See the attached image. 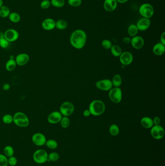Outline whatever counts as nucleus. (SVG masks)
<instances>
[{
	"instance_id": "obj_1",
	"label": "nucleus",
	"mask_w": 165,
	"mask_h": 166,
	"mask_svg": "<svg viewBox=\"0 0 165 166\" xmlns=\"http://www.w3.org/2000/svg\"><path fill=\"white\" fill-rule=\"evenodd\" d=\"M87 40V35L84 31L77 29L70 36V42L74 48L81 49L84 47Z\"/></svg>"
},
{
	"instance_id": "obj_2",
	"label": "nucleus",
	"mask_w": 165,
	"mask_h": 166,
	"mask_svg": "<svg viewBox=\"0 0 165 166\" xmlns=\"http://www.w3.org/2000/svg\"><path fill=\"white\" fill-rule=\"evenodd\" d=\"M106 107L104 102L101 100H96L91 103L89 110L91 114L94 116H99L104 113Z\"/></svg>"
},
{
	"instance_id": "obj_3",
	"label": "nucleus",
	"mask_w": 165,
	"mask_h": 166,
	"mask_svg": "<svg viewBox=\"0 0 165 166\" xmlns=\"http://www.w3.org/2000/svg\"><path fill=\"white\" fill-rule=\"evenodd\" d=\"M13 122L16 125L21 127H26L30 123L28 117L21 112L15 114L13 116Z\"/></svg>"
},
{
	"instance_id": "obj_4",
	"label": "nucleus",
	"mask_w": 165,
	"mask_h": 166,
	"mask_svg": "<svg viewBox=\"0 0 165 166\" xmlns=\"http://www.w3.org/2000/svg\"><path fill=\"white\" fill-rule=\"evenodd\" d=\"M154 10L151 4L144 3L140 5L139 8V13L143 18L150 19L154 14Z\"/></svg>"
},
{
	"instance_id": "obj_5",
	"label": "nucleus",
	"mask_w": 165,
	"mask_h": 166,
	"mask_svg": "<svg viewBox=\"0 0 165 166\" xmlns=\"http://www.w3.org/2000/svg\"><path fill=\"white\" fill-rule=\"evenodd\" d=\"M33 159L38 164H44L48 160V154L45 150H37L33 154Z\"/></svg>"
},
{
	"instance_id": "obj_6",
	"label": "nucleus",
	"mask_w": 165,
	"mask_h": 166,
	"mask_svg": "<svg viewBox=\"0 0 165 166\" xmlns=\"http://www.w3.org/2000/svg\"><path fill=\"white\" fill-rule=\"evenodd\" d=\"M109 96L111 101L115 103H120L122 101V90L120 87H113L109 90Z\"/></svg>"
},
{
	"instance_id": "obj_7",
	"label": "nucleus",
	"mask_w": 165,
	"mask_h": 166,
	"mask_svg": "<svg viewBox=\"0 0 165 166\" xmlns=\"http://www.w3.org/2000/svg\"><path fill=\"white\" fill-rule=\"evenodd\" d=\"M74 109V106L71 102H65L61 104L60 108V112L62 115L68 117L73 113Z\"/></svg>"
},
{
	"instance_id": "obj_8",
	"label": "nucleus",
	"mask_w": 165,
	"mask_h": 166,
	"mask_svg": "<svg viewBox=\"0 0 165 166\" xmlns=\"http://www.w3.org/2000/svg\"><path fill=\"white\" fill-rule=\"evenodd\" d=\"M151 134L154 139L160 140L164 137L165 131L161 125H153L151 128Z\"/></svg>"
},
{
	"instance_id": "obj_9",
	"label": "nucleus",
	"mask_w": 165,
	"mask_h": 166,
	"mask_svg": "<svg viewBox=\"0 0 165 166\" xmlns=\"http://www.w3.org/2000/svg\"><path fill=\"white\" fill-rule=\"evenodd\" d=\"M95 86L97 89L103 91H109L113 86L111 80L108 79L98 81L95 83Z\"/></svg>"
},
{
	"instance_id": "obj_10",
	"label": "nucleus",
	"mask_w": 165,
	"mask_h": 166,
	"mask_svg": "<svg viewBox=\"0 0 165 166\" xmlns=\"http://www.w3.org/2000/svg\"><path fill=\"white\" fill-rule=\"evenodd\" d=\"M31 141L35 145L42 146L46 144L47 139L45 135L43 134L36 133L32 136Z\"/></svg>"
},
{
	"instance_id": "obj_11",
	"label": "nucleus",
	"mask_w": 165,
	"mask_h": 166,
	"mask_svg": "<svg viewBox=\"0 0 165 166\" xmlns=\"http://www.w3.org/2000/svg\"><path fill=\"white\" fill-rule=\"evenodd\" d=\"M4 36V38L9 42L16 41L19 37V34L16 30L9 29L5 31Z\"/></svg>"
},
{
	"instance_id": "obj_12",
	"label": "nucleus",
	"mask_w": 165,
	"mask_h": 166,
	"mask_svg": "<svg viewBox=\"0 0 165 166\" xmlns=\"http://www.w3.org/2000/svg\"><path fill=\"white\" fill-rule=\"evenodd\" d=\"M120 61L122 65L127 66L131 64L133 60V56L129 52H124L119 56Z\"/></svg>"
},
{
	"instance_id": "obj_13",
	"label": "nucleus",
	"mask_w": 165,
	"mask_h": 166,
	"mask_svg": "<svg viewBox=\"0 0 165 166\" xmlns=\"http://www.w3.org/2000/svg\"><path fill=\"white\" fill-rule=\"evenodd\" d=\"M151 25V21L149 19L142 18L137 21L136 25L137 27L138 30L144 31L149 28Z\"/></svg>"
},
{
	"instance_id": "obj_14",
	"label": "nucleus",
	"mask_w": 165,
	"mask_h": 166,
	"mask_svg": "<svg viewBox=\"0 0 165 166\" xmlns=\"http://www.w3.org/2000/svg\"><path fill=\"white\" fill-rule=\"evenodd\" d=\"M133 47L137 50L141 49L144 45V40L141 36H133L131 40V42Z\"/></svg>"
},
{
	"instance_id": "obj_15",
	"label": "nucleus",
	"mask_w": 165,
	"mask_h": 166,
	"mask_svg": "<svg viewBox=\"0 0 165 166\" xmlns=\"http://www.w3.org/2000/svg\"><path fill=\"white\" fill-rule=\"evenodd\" d=\"M62 115L60 112L54 111L48 115V120L51 124H56L60 122L62 118Z\"/></svg>"
},
{
	"instance_id": "obj_16",
	"label": "nucleus",
	"mask_w": 165,
	"mask_h": 166,
	"mask_svg": "<svg viewBox=\"0 0 165 166\" xmlns=\"http://www.w3.org/2000/svg\"><path fill=\"white\" fill-rule=\"evenodd\" d=\"M118 2L116 0H105L103 6L106 11L112 12L116 9Z\"/></svg>"
},
{
	"instance_id": "obj_17",
	"label": "nucleus",
	"mask_w": 165,
	"mask_h": 166,
	"mask_svg": "<svg viewBox=\"0 0 165 166\" xmlns=\"http://www.w3.org/2000/svg\"><path fill=\"white\" fill-rule=\"evenodd\" d=\"M55 21L52 19H46L42 22V27L45 30H52L55 28Z\"/></svg>"
},
{
	"instance_id": "obj_18",
	"label": "nucleus",
	"mask_w": 165,
	"mask_h": 166,
	"mask_svg": "<svg viewBox=\"0 0 165 166\" xmlns=\"http://www.w3.org/2000/svg\"><path fill=\"white\" fill-rule=\"evenodd\" d=\"M30 60L29 55L26 53H21L16 56L15 61L17 65L20 66L25 65Z\"/></svg>"
},
{
	"instance_id": "obj_19",
	"label": "nucleus",
	"mask_w": 165,
	"mask_h": 166,
	"mask_svg": "<svg viewBox=\"0 0 165 166\" xmlns=\"http://www.w3.org/2000/svg\"><path fill=\"white\" fill-rule=\"evenodd\" d=\"M165 51V46L161 43H158L153 46V52L156 56H160L164 54Z\"/></svg>"
},
{
	"instance_id": "obj_20",
	"label": "nucleus",
	"mask_w": 165,
	"mask_h": 166,
	"mask_svg": "<svg viewBox=\"0 0 165 166\" xmlns=\"http://www.w3.org/2000/svg\"><path fill=\"white\" fill-rule=\"evenodd\" d=\"M140 124L144 128L146 129H150L153 126V119L149 117H144L141 119Z\"/></svg>"
},
{
	"instance_id": "obj_21",
	"label": "nucleus",
	"mask_w": 165,
	"mask_h": 166,
	"mask_svg": "<svg viewBox=\"0 0 165 166\" xmlns=\"http://www.w3.org/2000/svg\"><path fill=\"white\" fill-rule=\"evenodd\" d=\"M111 82L113 86L116 87H119L122 85V77L120 74H115L113 76Z\"/></svg>"
},
{
	"instance_id": "obj_22",
	"label": "nucleus",
	"mask_w": 165,
	"mask_h": 166,
	"mask_svg": "<svg viewBox=\"0 0 165 166\" xmlns=\"http://www.w3.org/2000/svg\"><path fill=\"white\" fill-rule=\"evenodd\" d=\"M111 50L112 55L115 57H119L123 53L122 48H120V46L118 45H112Z\"/></svg>"
},
{
	"instance_id": "obj_23",
	"label": "nucleus",
	"mask_w": 165,
	"mask_h": 166,
	"mask_svg": "<svg viewBox=\"0 0 165 166\" xmlns=\"http://www.w3.org/2000/svg\"><path fill=\"white\" fill-rule=\"evenodd\" d=\"M16 66H17V63L15 60L14 59H10L6 62L5 68H6V70L9 72H12L16 69Z\"/></svg>"
},
{
	"instance_id": "obj_24",
	"label": "nucleus",
	"mask_w": 165,
	"mask_h": 166,
	"mask_svg": "<svg viewBox=\"0 0 165 166\" xmlns=\"http://www.w3.org/2000/svg\"><path fill=\"white\" fill-rule=\"evenodd\" d=\"M138 31H139V30H138L137 27L135 24L130 25L128 28V34L130 36H132V37L137 35Z\"/></svg>"
},
{
	"instance_id": "obj_25",
	"label": "nucleus",
	"mask_w": 165,
	"mask_h": 166,
	"mask_svg": "<svg viewBox=\"0 0 165 166\" xmlns=\"http://www.w3.org/2000/svg\"><path fill=\"white\" fill-rule=\"evenodd\" d=\"M68 27V22L64 19H59L56 22L55 27L59 30H64Z\"/></svg>"
},
{
	"instance_id": "obj_26",
	"label": "nucleus",
	"mask_w": 165,
	"mask_h": 166,
	"mask_svg": "<svg viewBox=\"0 0 165 166\" xmlns=\"http://www.w3.org/2000/svg\"><path fill=\"white\" fill-rule=\"evenodd\" d=\"M10 21L14 23H18L21 21V17L19 14L16 12H12L10 13L8 16Z\"/></svg>"
},
{
	"instance_id": "obj_27",
	"label": "nucleus",
	"mask_w": 165,
	"mask_h": 166,
	"mask_svg": "<svg viewBox=\"0 0 165 166\" xmlns=\"http://www.w3.org/2000/svg\"><path fill=\"white\" fill-rule=\"evenodd\" d=\"M10 13L9 8L6 6L2 5L0 7V17L2 18L8 17Z\"/></svg>"
},
{
	"instance_id": "obj_28",
	"label": "nucleus",
	"mask_w": 165,
	"mask_h": 166,
	"mask_svg": "<svg viewBox=\"0 0 165 166\" xmlns=\"http://www.w3.org/2000/svg\"><path fill=\"white\" fill-rule=\"evenodd\" d=\"M4 154L7 158H9L13 156L14 154V150L11 146H6L4 148Z\"/></svg>"
},
{
	"instance_id": "obj_29",
	"label": "nucleus",
	"mask_w": 165,
	"mask_h": 166,
	"mask_svg": "<svg viewBox=\"0 0 165 166\" xmlns=\"http://www.w3.org/2000/svg\"><path fill=\"white\" fill-rule=\"evenodd\" d=\"M119 128L118 125L115 124H113L111 125L109 128V132L110 134L112 136H116L119 133Z\"/></svg>"
},
{
	"instance_id": "obj_30",
	"label": "nucleus",
	"mask_w": 165,
	"mask_h": 166,
	"mask_svg": "<svg viewBox=\"0 0 165 166\" xmlns=\"http://www.w3.org/2000/svg\"><path fill=\"white\" fill-rule=\"evenodd\" d=\"M46 145L50 149L54 150L58 147V143L54 140H48L46 141Z\"/></svg>"
},
{
	"instance_id": "obj_31",
	"label": "nucleus",
	"mask_w": 165,
	"mask_h": 166,
	"mask_svg": "<svg viewBox=\"0 0 165 166\" xmlns=\"http://www.w3.org/2000/svg\"><path fill=\"white\" fill-rule=\"evenodd\" d=\"M51 5L57 8H61L65 5L64 0H51Z\"/></svg>"
},
{
	"instance_id": "obj_32",
	"label": "nucleus",
	"mask_w": 165,
	"mask_h": 166,
	"mask_svg": "<svg viewBox=\"0 0 165 166\" xmlns=\"http://www.w3.org/2000/svg\"><path fill=\"white\" fill-rule=\"evenodd\" d=\"M61 125L64 128H67L70 125V121L68 117H62L60 121Z\"/></svg>"
},
{
	"instance_id": "obj_33",
	"label": "nucleus",
	"mask_w": 165,
	"mask_h": 166,
	"mask_svg": "<svg viewBox=\"0 0 165 166\" xmlns=\"http://www.w3.org/2000/svg\"><path fill=\"white\" fill-rule=\"evenodd\" d=\"M60 156L58 153L52 152L48 154V161L56 162L59 160Z\"/></svg>"
},
{
	"instance_id": "obj_34",
	"label": "nucleus",
	"mask_w": 165,
	"mask_h": 166,
	"mask_svg": "<svg viewBox=\"0 0 165 166\" xmlns=\"http://www.w3.org/2000/svg\"><path fill=\"white\" fill-rule=\"evenodd\" d=\"M2 121L5 124H10L13 122V116L10 114H6L2 117Z\"/></svg>"
},
{
	"instance_id": "obj_35",
	"label": "nucleus",
	"mask_w": 165,
	"mask_h": 166,
	"mask_svg": "<svg viewBox=\"0 0 165 166\" xmlns=\"http://www.w3.org/2000/svg\"><path fill=\"white\" fill-rule=\"evenodd\" d=\"M82 3V0H68V4L73 7L80 6Z\"/></svg>"
},
{
	"instance_id": "obj_36",
	"label": "nucleus",
	"mask_w": 165,
	"mask_h": 166,
	"mask_svg": "<svg viewBox=\"0 0 165 166\" xmlns=\"http://www.w3.org/2000/svg\"><path fill=\"white\" fill-rule=\"evenodd\" d=\"M8 158L5 154H0V166H8Z\"/></svg>"
},
{
	"instance_id": "obj_37",
	"label": "nucleus",
	"mask_w": 165,
	"mask_h": 166,
	"mask_svg": "<svg viewBox=\"0 0 165 166\" xmlns=\"http://www.w3.org/2000/svg\"><path fill=\"white\" fill-rule=\"evenodd\" d=\"M102 46L105 49L109 50L111 49L112 47V43L109 39H104L102 41Z\"/></svg>"
},
{
	"instance_id": "obj_38",
	"label": "nucleus",
	"mask_w": 165,
	"mask_h": 166,
	"mask_svg": "<svg viewBox=\"0 0 165 166\" xmlns=\"http://www.w3.org/2000/svg\"><path fill=\"white\" fill-rule=\"evenodd\" d=\"M51 5V1L49 0H43L41 2L40 4V6L41 8L44 9H46L50 7Z\"/></svg>"
},
{
	"instance_id": "obj_39",
	"label": "nucleus",
	"mask_w": 165,
	"mask_h": 166,
	"mask_svg": "<svg viewBox=\"0 0 165 166\" xmlns=\"http://www.w3.org/2000/svg\"><path fill=\"white\" fill-rule=\"evenodd\" d=\"M9 42L6 40V39L4 38V36L2 38L0 39V46L2 48H6L8 46Z\"/></svg>"
},
{
	"instance_id": "obj_40",
	"label": "nucleus",
	"mask_w": 165,
	"mask_h": 166,
	"mask_svg": "<svg viewBox=\"0 0 165 166\" xmlns=\"http://www.w3.org/2000/svg\"><path fill=\"white\" fill-rule=\"evenodd\" d=\"M18 160L16 157L12 156V157H9L8 159V165L11 166H15L17 165Z\"/></svg>"
},
{
	"instance_id": "obj_41",
	"label": "nucleus",
	"mask_w": 165,
	"mask_h": 166,
	"mask_svg": "<svg viewBox=\"0 0 165 166\" xmlns=\"http://www.w3.org/2000/svg\"><path fill=\"white\" fill-rule=\"evenodd\" d=\"M153 125H160L161 123V120L158 117H155L153 120Z\"/></svg>"
},
{
	"instance_id": "obj_42",
	"label": "nucleus",
	"mask_w": 165,
	"mask_h": 166,
	"mask_svg": "<svg viewBox=\"0 0 165 166\" xmlns=\"http://www.w3.org/2000/svg\"><path fill=\"white\" fill-rule=\"evenodd\" d=\"M131 40V39L130 37H128V36H125L123 39V42L126 44H128L130 43Z\"/></svg>"
},
{
	"instance_id": "obj_43",
	"label": "nucleus",
	"mask_w": 165,
	"mask_h": 166,
	"mask_svg": "<svg viewBox=\"0 0 165 166\" xmlns=\"http://www.w3.org/2000/svg\"><path fill=\"white\" fill-rule=\"evenodd\" d=\"M165 32H164L162 34H161L160 37V41L162 44H163V45H165Z\"/></svg>"
},
{
	"instance_id": "obj_44",
	"label": "nucleus",
	"mask_w": 165,
	"mask_h": 166,
	"mask_svg": "<svg viewBox=\"0 0 165 166\" xmlns=\"http://www.w3.org/2000/svg\"><path fill=\"white\" fill-rule=\"evenodd\" d=\"M83 115L84 116L87 117L90 116V115L91 114L90 111L89 109H86L83 111Z\"/></svg>"
},
{
	"instance_id": "obj_45",
	"label": "nucleus",
	"mask_w": 165,
	"mask_h": 166,
	"mask_svg": "<svg viewBox=\"0 0 165 166\" xmlns=\"http://www.w3.org/2000/svg\"><path fill=\"white\" fill-rule=\"evenodd\" d=\"M2 88H3V90H4L7 91V90H8L10 88V85L9 84L6 83V84H4V86H2Z\"/></svg>"
},
{
	"instance_id": "obj_46",
	"label": "nucleus",
	"mask_w": 165,
	"mask_h": 166,
	"mask_svg": "<svg viewBox=\"0 0 165 166\" xmlns=\"http://www.w3.org/2000/svg\"><path fill=\"white\" fill-rule=\"evenodd\" d=\"M128 0H116L118 3L119 4H124L125 2H127Z\"/></svg>"
},
{
	"instance_id": "obj_47",
	"label": "nucleus",
	"mask_w": 165,
	"mask_h": 166,
	"mask_svg": "<svg viewBox=\"0 0 165 166\" xmlns=\"http://www.w3.org/2000/svg\"><path fill=\"white\" fill-rule=\"evenodd\" d=\"M3 5V2L2 0H0V7H1Z\"/></svg>"
}]
</instances>
